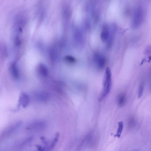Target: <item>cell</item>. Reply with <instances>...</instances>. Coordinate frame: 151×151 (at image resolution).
<instances>
[{
	"mask_svg": "<svg viewBox=\"0 0 151 151\" xmlns=\"http://www.w3.org/2000/svg\"><path fill=\"white\" fill-rule=\"evenodd\" d=\"M145 14V9L142 5L138 4L136 5L132 16L131 24L132 28L136 29L141 26L144 22Z\"/></svg>",
	"mask_w": 151,
	"mask_h": 151,
	"instance_id": "6da1fadb",
	"label": "cell"
},
{
	"mask_svg": "<svg viewBox=\"0 0 151 151\" xmlns=\"http://www.w3.org/2000/svg\"><path fill=\"white\" fill-rule=\"evenodd\" d=\"M111 85V74L110 68L108 67L106 70L105 79L104 81V89L99 98V101H101L109 93Z\"/></svg>",
	"mask_w": 151,
	"mask_h": 151,
	"instance_id": "7a4b0ae2",
	"label": "cell"
},
{
	"mask_svg": "<svg viewBox=\"0 0 151 151\" xmlns=\"http://www.w3.org/2000/svg\"><path fill=\"white\" fill-rule=\"evenodd\" d=\"M29 101L30 98L27 94L23 93L21 95L19 100V103L20 105L25 107L29 104Z\"/></svg>",
	"mask_w": 151,
	"mask_h": 151,
	"instance_id": "3957f363",
	"label": "cell"
},
{
	"mask_svg": "<svg viewBox=\"0 0 151 151\" xmlns=\"http://www.w3.org/2000/svg\"><path fill=\"white\" fill-rule=\"evenodd\" d=\"M38 74L40 76L45 78L47 77L49 74V71L47 67L43 64H40L37 68Z\"/></svg>",
	"mask_w": 151,
	"mask_h": 151,
	"instance_id": "277c9868",
	"label": "cell"
},
{
	"mask_svg": "<svg viewBox=\"0 0 151 151\" xmlns=\"http://www.w3.org/2000/svg\"><path fill=\"white\" fill-rule=\"evenodd\" d=\"M109 35L110 31L109 26L107 25H104L103 26L101 35V40L104 42L107 41L109 39Z\"/></svg>",
	"mask_w": 151,
	"mask_h": 151,
	"instance_id": "5b68a950",
	"label": "cell"
},
{
	"mask_svg": "<svg viewBox=\"0 0 151 151\" xmlns=\"http://www.w3.org/2000/svg\"><path fill=\"white\" fill-rule=\"evenodd\" d=\"M95 60L97 66L99 69H102L104 67L106 63V60L102 56L98 55L95 56Z\"/></svg>",
	"mask_w": 151,
	"mask_h": 151,
	"instance_id": "8992f818",
	"label": "cell"
},
{
	"mask_svg": "<svg viewBox=\"0 0 151 151\" xmlns=\"http://www.w3.org/2000/svg\"><path fill=\"white\" fill-rule=\"evenodd\" d=\"M36 98L38 101H45L49 98V94L46 92L41 91L35 94Z\"/></svg>",
	"mask_w": 151,
	"mask_h": 151,
	"instance_id": "52a82bcc",
	"label": "cell"
},
{
	"mask_svg": "<svg viewBox=\"0 0 151 151\" xmlns=\"http://www.w3.org/2000/svg\"><path fill=\"white\" fill-rule=\"evenodd\" d=\"M11 74L12 77L14 79H18L19 76V72L16 63H12L11 67Z\"/></svg>",
	"mask_w": 151,
	"mask_h": 151,
	"instance_id": "ba28073f",
	"label": "cell"
},
{
	"mask_svg": "<svg viewBox=\"0 0 151 151\" xmlns=\"http://www.w3.org/2000/svg\"><path fill=\"white\" fill-rule=\"evenodd\" d=\"M127 101V97L124 93H122L118 97V103L119 106L122 107L125 104Z\"/></svg>",
	"mask_w": 151,
	"mask_h": 151,
	"instance_id": "9c48e42d",
	"label": "cell"
},
{
	"mask_svg": "<svg viewBox=\"0 0 151 151\" xmlns=\"http://www.w3.org/2000/svg\"><path fill=\"white\" fill-rule=\"evenodd\" d=\"M123 123L122 121L118 122V128L116 134L114 135L115 137H117L118 138L120 137L123 130Z\"/></svg>",
	"mask_w": 151,
	"mask_h": 151,
	"instance_id": "30bf717a",
	"label": "cell"
},
{
	"mask_svg": "<svg viewBox=\"0 0 151 151\" xmlns=\"http://www.w3.org/2000/svg\"><path fill=\"white\" fill-rule=\"evenodd\" d=\"M144 84L143 81H141L139 84L138 91V97L140 98L142 96L144 90Z\"/></svg>",
	"mask_w": 151,
	"mask_h": 151,
	"instance_id": "8fae6325",
	"label": "cell"
},
{
	"mask_svg": "<svg viewBox=\"0 0 151 151\" xmlns=\"http://www.w3.org/2000/svg\"><path fill=\"white\" fill-rule=\"evenodd\" d=\"M144 54L149 59H151V46H149L145 48L144 51Z\"/></svg>",
	"mask_w": 151,
	"mask_h": 151,
	"instance_id": "7c38bea8",
	"label": "cell"
},
{
	"mask_svg": "<svg viewBox=\"0 0 151 151\" xmlns=\"http://www.w3.org/2000/svg\"><path fill=\"white\" fill-rule=\"evenodd\" d=\"M64 59L66 61L70 63H74L76 61V60L74 58L70 55L65 56L64 58Z\"/></svg>",
	"mask_w": 151,
	"mask_h": 151,
	"instance_id": "4fadbf2b",
	"label": "cell"
},
{
	"mask_svg": "<svg viewBox=\"0 0 151 151\" xmlns=\"http://www.w3.org/2000/svg\"><path fill=\"white\" fill-rule=\"evenodd\" d=\"M136 124V120L133 117L130 118L128 121V125L130 127L134 126Z\"/></svg>",
	"mask_w": 151,
	"mask_h": 151,
	"instance_id": "5bb4252c",
	"label": "cell"
},
{
	"mask_svg": "<svg viewBox=\"0 0 151 151\" xmlns=\"http://www.w3.org/2000/svg\"><path fill=\"white\" fill-rule=\"evenodd\" d=\"M150 88L151 89V80L150 83Z\"/></svg>",
	"mask_w": 151,
	"mask_h": 151,
	"instance_id": "9a60e30c",
	"label": "cell"
}]
</instances>
